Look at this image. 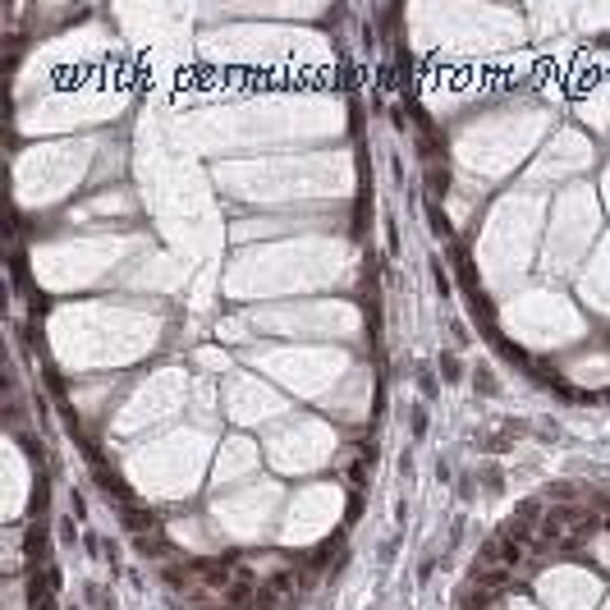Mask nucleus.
<instances>
[{
    "label": "nucleus",
    "mask_w": 610,
    "mask_h": 610,
    "mask_svg": "<svg viewBox=\"0 0 610 610\" xmlns=\"http://www.w3.org/2000/svg\"><path fill=\"white\" fill-rule=\"evenodd\" d=\"M248 473H257V445L248 436H230L221 445V459H216V487L221 482H239Z\"/></svg>",
    "instance_id": "nucleus-1"
},
{
    "label": "nucleus",
    "mask_w": 610,
    "mask_h": 610,
    "mask_svg": "<svg viewBox=\"0 0 610 610\" xmlns=\"http://www.w3.org/2000/svg\"><path fill=\"white\" fill-rule=\"evenodd\" d=\"M477 487L487 491V496H500V491H505V468H500L496 459H487V464L477 468Z\"/></svg>",
    "instance_id": "nucleus-2"
},
{
    "label": "nucleus",
    "mask_w": 610,
    "mask_h": 610,
    "mask_svg": "<svg viewBox=\"0 0 610 610\" xmlns=\"http://www.w3.org/2000/svg\"><path fill=\"white\" fill-rule=\"evenodd\" d=\"M427 189H432V198H445V193L455 189V179H450V166H445V161H441V166H436V161L427 166Z\"/></svg>",
    "instance_id": "nucleus-3"
},
{
    "label": "nucleus",
    "mask_w": 610,
    "mask_h": 610,
    "mask_svg": "<svg viewBox=\"0 0 610 610\" xmlns=\"http://www.w3.org/2000/svg\"><path fill=\"white\" fill-rule=\"evenodd\" d=\"M441 381H464V363H459V354H441Z\"/></svg>",
    "instance_id": "nucleus-4"
},
{
    "label": "nucleus",
    "mask_w": 610,
    "mask_h": 610,
    "mask_svg": "<svg viewBox=\"0 0 610 610\" xmlns=\"http://www.w3.org/2000/svg\"><path fill=\"white\" fill-rule=\"evenodd\" d=\"M418 390L427 395V400H436V390H441V381H436L432 367H418Z\"/></svg>",
    "instance_id": "nucleus-5"
},
{
    "label": "nucleus",
    "mask_w": 610,
    "mask_h": 610,
    "mask_svg": "<svg viewBox=\"0 0 610 610\" xmlns=\"http://www.w3.org/2000/svg\"><path fill=\"white\" fill-rule=\"evenodd\" d=\"M432 280H436V289H441V299H445V294H455V285H450V271H445L441 262H432Z\"/></svg>",
    "instance_id": "nucleus-6"
},
{
    "label": "nucleus",
    "mask_w": 610,
    "mask_h": 610,
    "mask_svg": "<svg viewBox=\"0 0 610 610\" xmlns=\"http://www.w3.org/2000/svg\"><path fill=\"white\" fill-rule=\"evenodd\" d=\"M477 390H482V395H496V377H491L487 367H477Z\"/></svg>",
    "instance_id": "nucleus-7"
},
{
    "label": "nucleus",
    "mask_w": 610,
    "mask_h": 610,
    "mask_svg": "<svg viewBox=\"0 0 610 610\" xmlns=\"http://www.w3.org/2000/svg\"><path fill=\"white\" fill-rule=\"evenodd\" d=\"M422 436H427V413L413 409V441H422Z\"/></svg>",
    "instance_id": "nucleus-8"
}]
</instances>
